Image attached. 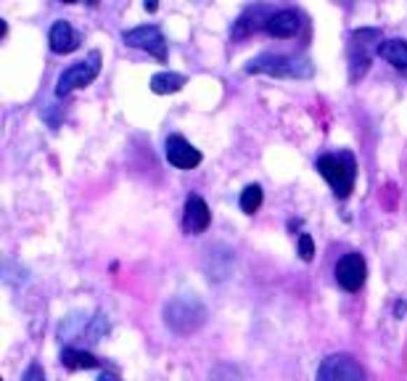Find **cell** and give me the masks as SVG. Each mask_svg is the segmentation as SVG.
Masks as SVG:
<instances>
[{
    "instance_id": "21",
    "label": "cell",
    "mask_w": 407,
    "mask_h": 381,
    "mask_svg": "<svg viewBox=\"0 0 407 381\" xmlns=\"http://www.w3.org/2000/svg\"><path fill=\"white\" fill-rule=\"evenodd\" d=\"M143 6H145V11H151V13H154L156 8H159V0H145Z\"/></svg>"
},
{
    "instance_id": "7",
    "label": "cell",
    "mask_w": 407,
    "mask_h": 381,
    "mask_svg": "<svg viewBox=\"0 0 407 381\" xmlns=\"http://www.w3.org/2000/svg\"><path fill=\"white\" fill-rule=\"evenodd\" d=\"M365 278H368V265H365L362 254H357V251L344 254L338 260V265H336V281L347 291H359L362 284H365Z\"/></svg>"
},
{
    "instance_id": "6",
    "label": "cell",
    "mask_w": 407,
    "mask_h": 381,
    "mask_svg": "<svg viewBox=\"0 0 407 381\" xmlns=\"http://www.w3.org/2000/svg\"><path fill=\"white\" fill-rule=\"evenodd\" d=\"M122 40H124V46L148 50V53L156 56L159 61L167 59V40H164V35H162L159 27H148V24L135 27V29H127V32L122 35Z\"/></svg>"
},
{
    "instance_id": "12",
    "label": "cell",
    "mask_w": 407,
    "mask_h": 381,
    "mask_svg": "<svg viewBox=\"0 0 407 381\" xmlns=\"http://www.w3.org/2000/svg\"><path fill=\"white\" fill-rule=\"evenodd\" d=\"M48 43L53 53H72V50L80 48V37L72 29V24L59 19V22H53V27H50Z\"/></svg>"
},
{
    "instance_id": "23",
    "label": "cell",
    "mask_w": 407,
    "mask_h": 381,
    "mask_svg": "<svg viewBox=\"0 0 407 381\" xmlns=\"http://www.w3.org/2000/svg\"><path fill=\"white\" fill-rule=\"evenodd\" d=\"M405 310H407V305H405V302H397L394 312H397V315H399V318H402V315H405Z\"/></svg>"
},
{
    "instance_id": "19",
    "label": "cell",
    "mask_w": 407,
    "mask_h": 381,
    "mask_svg": "<svg viewBox=\"0 0 407 381\" xmlns=\"http://www.w3.org/2000/svg\"><path fill=\"white\" fill-rule=\"evenodd\" d=\"M299 257L304 262H310L315 257V244H312V236H307V233L299 236Z\"/></svg>"
},
{
    "instance_id": "20",
    "label": "cell",
    "mask_w": 407,
    "mask_h": 381,
    "mask_svg": "<svg viewBox=\"0 0 407 381\" xmlns=\"http://www.w3.org/2000/svg\"><path fill=\"white\" fill-rule=\"evenodd\" d=\"M24 381H45V373H43V366L40 363H32L24 373Z\"/></svg>"
},
{
    "instance_id": "3",
    "label": "cell",
    "mask_w": 407,
    "mask_h": 381,
    "mask_svg": "<svg viewBox=\"0 0 407 381\" xmlns=\"http://www.w3.org/2000/svg\"><path fill=\"white\" fill-rule=\"evenodd\" d=\"M246 74H270V77H310L312 67L307 61L283 56V53H262L246 64Z\"/></svg>"
},
{
    "instance_id": "4",
    "label": "cell",
    "mask_w": 407,
    "mask_h": 381,
    "mask_svg": "<svg viewBox=\"0 0 407 381\" xmlns=\"http://www.w3.org/2000/svg\"><path fill=\"white\" fill-rule=\"evenodd\" d=\"M98 71H101V53L93 50L85 61H77L69 69L61 71L59 83H56V95H69L77 88L90 85L98 77Z\"/></svg>"
},
{
    "instance_id": "14",
    "label": "cell",
    "mask_w": 407,
    "mask_h": 381,
    "mask_svg": "<svg viewBox=\"0 0 407 381\" xmlns=\"http://www.w3.org/2000/svg\"><path fill=\"white\" fill-rule=\"evenodd\" d=\"M376 53H378L386 64H392L394 69H407V40H399V37H394V40H383V43H378Z\"/></svg>"
},
{
    "instance_id": "16",
    "label": "cell",
    "mask_w": 407,
    "mask_h": 381,
    "mask_svg": "<svg viewBox=\"0 0 407 381\" xmlns=\"http://www.w3.org/2000/svg\"><path fill=\"white\" fill-rule=\"evenodd\" d=\"M61 363L66 366V368L72 370H80V368H98V360L90 352H85V349H74V347H66L64 352H61Z\"/></svg>"
},
{
    "instance_id": "13",
    "label": "cell",
    "mask_w": 407,
    "mask_h": 381,
    "mask_svg": "<svg viewBox=\"0 0 407 381\" xmlns=\"http://www.w3.org/2000/svg\"><path fill=\"white\" fill-rule=\"evenodd\" d=\"M301 27V16L297 11H291V8H283V11H276L270 16V22H267V32L278 40H286V37H294L299 32Z\"/></svg>"
},
{
    "instance_id": "5",
    "label": "cell",
    "mask_w": 407,
    "mask_h": 381,
    "mask_svg": "<svg viewBox=\"0 0 407 381\" xmlns=\"http://www.w3.org/2000/svg\"><path fill=\"white\" fill-rule=\"evenodd\" d=\"M317 381H365V370L355 357L331 355L320 363Z\"/></svg>"
},
{
    "instance_id": "8",
    "label": "cell",
    "mask_w": 407,
    "mask_h": 381,
    "mask_svg": "<svg viewBox=\"0 0 407 381\" xmlns=\"http://www.w3.org/2000/svg\"><path fill=\"white\" fill-rule=\"evenodd\" d=\"M378 37H381L378 29H357L352 35V43H349V77H352V83L368 71V64H371V59H368L371 43L368 40H378Z\"/></svg>"
},
{
    "instance_id": "2",
    "label": "cell",
    "mask_w": 407,
    "mask_h": 381,
    "mask_svg": "<svg viewBox=\"0 0 407 381\" xmlns=\"http://www.w3.org/2000/svg\"><path fill=\"white\" fill-rule=\"evenodd\" d=\"M317 172L328 180V186L334 188L336 199H347L352 188H355V178H357V162L349 151H338V154H325L317 159Z\"/></svg>"
},
{
    "instance_id": "15",
    "label": "cell",
    "mask_w": 407,
    "mask_h": 381,
    "mask_svg": "<svg viewBox=\"0 0 407 381\" xmlns=\"http://www.w3.org/2000/svg\"><path fill=\"white\" fill-rule=\"evenodd\" d=\"M183 85H185V77L178 74V71H159V74L151 77V90L156 95L178 93V90H183Z\"/></svg>"
},
{
    "instance_id": "10",
    "label": "cell",
    "mask_w": 407,
    "mask_h": 381,
    "mask_svg": "<svg viewBox=\"0 0 407 381\" xmlns=\"http://www.w3.org/2000/svg\"><path fill=\"white\" fill-rule=\"evenodd\" d=\"M209 220H212V214H209V207H206L201 196H196V193L188 196L185 199V217H183L185 230L193 233V236H199V233H204L209 228Z\"/></svg>"
},
{
    "instance_id": "17",
    "label": "cell",
    "mask_w": 407,
    "mask_h": 381,
    "mask_svg": "<svg viewBox=\"0 0 407 381\" xmlns=\"http://www.w3.org/2000/svg\"><path fill=\"white\" fill-rule=\"evenodd\" d=\"M241 212L246 214H254L259 207H262V188L257 186V183H252V186H246V188L241 190Z\"/></svg>"
},
{
    "instance_id": "24",
    "label": "cell",
    "mask_w": 407,
    "mask_h": 381,
    "mask_svg": "<svg viewBox=\"0 0 407 381\" xmlns=\"http://www.w3.org/2000/svg\"><path fill=\"white\" fill-rule=\"evenodd\" d=\"M61 3H77V0H61ZM98 0H90V6H96Z\"/></svg>"
},
{
    "instance_id": "18",
    "label": "cell",
    "mask_w": 407,
    "mask_h": 381,
    "mask_svg": "<svg viewBox=\"0 0 407 381\" xmlns=\"http://www.w3.org/2000/svg\"><path fill=\"white\" fill-rule=\"evenodd\" d=\"M106 331H108V318L103 312H96L90 321L85 323V328H83V333L90 339V342H101V336H106Z\"/></svg>"
},
{
    "instance_id": "1",
    "label": "cell",
    "mask_w": 407,
    "mask_h": 381,
    "mask_svg": "<svg viewBox=\"0 0 407 381\" xmlns=\"http://www.w3.org/2000/svg\"><path fill=\"white\" fill-rule=\"evenodd\" d=\"M164 323H167V328H172L180 336H188L206 323V307H204L201 299H196L193 294L172 297L164 305Z\"/></svg>"
},
{
    "instance_id": "9",
    "label": "cell",
    "mask_w": 407,
    "mask_h": 381,
    "mask_svg": "<svg viewBox=\"0 0 407 381\" xmlns=\"http://www.w3.org/2000/svg\"><path fill=\"white\" fill-rule=\"evenodd\" d=\"M164 154H167L169 165L178 167V169H193V167L201 165L199 148H193L183 135H169L167 146H164Z\"/></svg>"
},
{
    "instance_id": "11",
    "label": "cell",
    "mask_w": 407,
    "mask_h": 381,
    "mask_svg": "<svg viewBox=\"0 0 407 381\" xmlns=\"http://www.w3.org/2000/svg\"><path fill=\"white\" fill-rule=\"evenodd\" d=\"M276 11H270L267 6H252V8H246V11L238 16V22H236V27H233V37H246L252 35V32H257V29H262V27H267V22H270V16H273Z\"/></svg>"
},
{
    "instance_id": "22",
    "label": "cell",
    "mask_w": 407,
    "mask_h": 381,
    "mask_svg": "<svg viewBox=\"0 0 407 381\" xmlns=\"http://www.w3.org/2000/svg\"><path fill=\"white\" fill-rule=\"evenodd\" d=\"M98 381H120V376H114V373H101Z\"/></svg>"
}]
</instances>
